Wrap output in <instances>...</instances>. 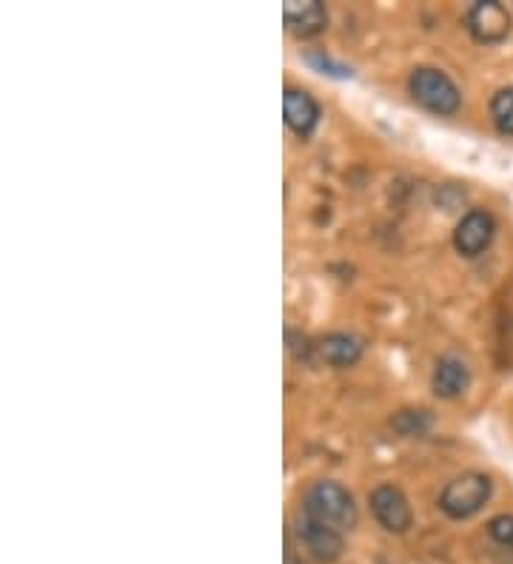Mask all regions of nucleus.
<instances>
[{
    "instance_id": "obj_1",
    "label": "nucleus",
    "mask_w": 513,
    "mask_h": 564,
    "mask_svg": "<svg viewBox=\"0 0 513 564\" xmlns=\"http://www.w3.org/2000/svg\"><path fill=\"white\" fill-rule=\"evenodd\" d=\"M303 516L342 533L357 525V505L354 496L337 482H317L303 496Z\"/></svg>"
},
{
    "instance_id": "obj_2",
    "label": "nucleus",
    "mask_w": 513,
    "mask_h": 564,
    "mask_svg": "<svg viewBox=\"0 0 513 564\" xmlns=\"http://www.w3.org/2000/svg\"><path fill=\"white\" fill-rule=\"evenodd\" d=\"M491 476L485 473H462L454 479L439 496V508L445 510V516L451 519H468L485 508V502L491 499Z\"/></svg>"
},
{
    "instance_id": "obj_3",
    "label": "nucleus",
    "mask_w": 513,
    "mask_h": 564,
    "mask_svg": "<svg viewBox=\"0 0 513 564\" xmlns=\"http://www.w3.org/2000/svg\"><path fill=\"white\" fill-rule=\"evenodd\" d=\"M408 86H411V97L417 100L422 109L442 114V117L454 114L456 109H459V103H462L454 80L448 75H442V72H437V69H417V72L411 75V83H408Z\"/></svg>"
},
{
    "instance_id": "obj_4",
    "label": "nucleus",
    "mask_w": 513,
    "mask_h": 564,
    "mask_svg": "<svg viewBox=\"0 0 513 564\" xmlns=\"http://www.w3.org/2000/svg\"><path fill=\"white\" fill-rule=\"evenodd\" d=\"M368 502H371V510H374V516H377V522H380L388 533H405V530L411 527V522H414L411 505H408L405 493L399 488H394V485H380V488L368 496Z\"/></svg>"
},
{
    "instance_id": "obj_5",
    "label": "nucleus",
    "mask_w": 513,
    "mask_h": 564,
    "mask_svg": "<svg viewBox=\"0 0 513 564\" xmlns=\"http://www.w3.org/2000/svg\"><path fill=\"white\" fill-rule=\"evenodd\" d=\"M468 29L479 43H499L511 35V15L502 3L482 0V3H474L468 12Z\"/></svg>"
},
{
    "instance_id": "obj_6",
    "label": "nucleus",
    "mask_w": 513,
    "mask_h": 564,
    "mask_svg": "<svg viewBox=\"0 0 513 564\" xmlns=\"http://www.w3.org/2000/svg\"><path fill=\"white\" fill-rule=\"evenodd\" d=\"M494 231H496V223L494 217L488 214V211H471V214H465L462 217V223L456 226L454 231V245L459 254H465V257H476V254H482L491 240H494Z\"/></svg>"
},
{
    "instance_id": "obj_7",
    "label": "nucleus",
    "mask_w": 513,
    "mask_h": 564,
    "mask_svg": "<svg viewBox=\"0 0 513 564\" xmlns=\"http://www.w3.org/2000/svg\"><path fill=\"white\" fill-rule=\"evenodd\" d=\"M297 536H300L305 550H308L314 559H320V562H334V559H340L342 547H345L342 545V533L320 525V522H314V519H308V516L300 519Z\"/></svg>"
},
{
    "instance_id": "obj_8",
    "label": "nucleus",
    "mask_w": 513,
    "mask_h": 564,
    "mask_svg": "<svg viewBox=\"0 0 513 564\" xmlns=\"http://www.w3.org/2000/svg\"><path fill=\"white\" fill-rule=\"evenodd\" d=\"M283 112L285 123L300 137H308V134L317 129V123H320V106L314 103L311 94L300 92V89H285Z\"/></svg>"
},
{
    "instance_id": "obj_9",
    "label": "nucleus",
    "mask_w": 513,
    "mask_h": 564,
    "mask_svg": "<svg viewBox=\"0 0 513 564\" xmlns=\"http://www.w3.org/2000/svg\"><path fill=\"white\" fill-rule=\"evenodd\" d=\"M283 18L297 35L311 38V35L323 32L328 15H325V6L320 0H288L283 6Z\"/></svg>"
},
{
    "instance_id": "obj_10",
    "label": "nucleus",
    "mask_w": 513,
    "mask_h": 564,
    "mask_svg": "<svg viewBox=\"0 0 513 564\" xmlns=\"http://www.w3.org/2000/svg\"><path fill=\"white\" fill-rule=\"evenodd\" d=\"M471 382V371L459 357H442L434 368V394L442 399H454Z\"/></svg>"
},
{
    "instance_id": "obj_11",
    "label": "nucleus",
    "mask_w": 513,
    "mask_h": 564,
    "mask_svg": "<svg viewBox=\"0 0 513 564\" xmlns=\"http://www.w3.org/2000/svg\"><path fill=\"white\" fill-rule=\"evenodd\" d=\"M320 357L334 365V368H348L362 357V342L351 334H328V337L317 345Z\"/></svg>"
},
{
    "instance_id": "obj_12",
    "label": "nucleus",
    "mask_w": 513,
    "mask_h": 564,
    "mask_svg": "<svg viewBox=\"0 0 513 564\" xmlns=\"http://www.w3.org/2000/svg\"><path fill=\"white\" fill-rule=\"evenodd\" d=\"M491 117H494L499 132L513 134V86L496 92V97L491 100Z\"/></svg>"
},
{
    "instance_id": "obj_13",
    "label": "nucleus",
    "mask_w": 513,
    "mask_h": 564,
    "mask_svg": "<svg viewBox=\"0 0 513 564\" xmlns=\"http://www.w3.org/2000/svg\"><path fill=\"white\" fill-rule=\"evenodd\" d=\"M394 425H397L405 436H414V433L425 431V428L431 425V419L425 416V411H402V414L394 419Z\"/></svg>"
},
{
    "instance_id": "obj_14",
    "label": "nucleus",
    "mask_w": 513,
    "mask_h": 564,
    "mask_svg": "<svg viewBox=\"0 0 513 564\" xmlns=\"http://www.w3.org/2000/svg\"><path fill=\"white\" fill-rule=\"evenodd\" d=\"M488 533H491L494 542H499L502 547H511L513 550V516H496V519H491Z\"/></svg>"
},
{
    "instance_id": "obj_15",
    "label": "nucleus",
    "mask_w": 513,
    "mask_h": 564,
    "mask_svg": "<svg viewBox=\"0 0 513 564\" xmlns=\"http://www.w3.org/2000/svg\"><path fill=\"white\" fill-rule=\"evenodd\" d=\"M314 69H320V72H328V75H337V77H351V69H345V66H337L331 57L325 55H308L305 57Z\"/></svg>"
},
{
    "instance_id": "obj_16",
    "label": "nucleus",
    "mask_w": 513,
    "mask_h": 564,
    "mask_svg": "<svg viewBox=\"0 0 513 564\" xmlns=\"http://www.w3.org/2000/svg\"><path fill=\"white\" fill-rule=\"evenodd\" d=\"M285 564H300V562H297L294 556H288V559H285Z\"/></svg>"
}]
</instances>
